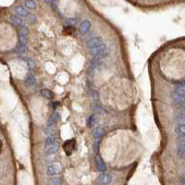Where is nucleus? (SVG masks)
Instances as JSON below:
<instances>
[{"label": "nucleus", "mask_w": 185, "mask_h": 185, "mask_svg": "<svg viewBox=\"0 0 185 185\" xmlns=\"http://www.w3.org/2000/svg\"><path fill=\"white\" fill-rule=\"evenodd\" d=\"M104 132H105V129L103 127H98L92 131V135H93V137L95 139H100V138H101L102 136H103Z\"/></svg>", "instance_id": "nucleus-10"}, {"label": "nucleus", "mask_w": 185, "mask_h": 185, "mask_svg": "<svg viewBox=\"0 0 185 185\" xmlns=\"http://www.w3.org/2000/svg\"><path fill=\"white\" fill-rule=\"evenodd\" d=\"M60 120V114L59 113H54L50 118L49 119V122H47V127H52L53 125H55L56 123Z\"/></svg>", "instance_id": "nucleus-12"}, {"label": "nucleus", "mask_w": 185, "mask_h": 185, "mask_svg": "<svg viewBox=\"0 0 185 185\" xmlns=\"http://www.w3.org/2000/svg\"><path fill=\"white\" fill-rule=\"evenodd\" d=\"M111 181H112V176L109 173L102 172L99 176V181L102 184H108L111 182Z\"/></svg>", "instance_id": "nucleus-5"}, {"label": "nucleus", "mask_w": 185, "mask_h": 185, "mask_svg": "<svg viewBox=\"0 0 185 185\" xmlns=\"http://www.w3.org/2000/svg\"><path fill=\"white\" fill-rule=\"evenodd\" d=\"M57 141V139H56V137L55 136H47V138L46 139L45 141V146H47V145H51L53 144V143H55Z\"/></svg>", "instance_id": "nucleus-15"}, {"label": "nucleus", "mask_w": 185, "mask_h": 185, "mask_svg": "<svg viewBox=\"0 0 185 185\" xmlns=\"http://www.w3.org/2000/svg\"><path fill=\"white\" fill-rule=\"evenodd\" d=\"M98 185H100V184H98Z\"/></svg>", "instance_id": "nucleus-27"}, {"label": "nucleus", "mask_w": 185, "mask_h": 185, "mask_svg": "<svg viewBox=\"0 0 185 185\" xmlns=\"http://www.w3.org/2000/svg\"><path fill=\"white\" fill-rule=\"evenodd\" d=\"M60 172V166L57 165V164H54L47 168V173L50 176H55Z\"/></svg>", "instance_id": "nucleus-4"}, {"label": "nucleus", "mask_w": 185, "mask_h": 185, "mask_svg": "<svg viewBox=\"0 0 185 185\" xmlns=\"http://www.w3.org/2000/svg\"><path fill=\"white\" fill-rule=\"evenodd\" d=\"M101 43V36H96V37H93L91 39H90L87 42V47L88 49H92V47L98 46L99 44Z\"/></svg>", "instance_id": "nucleus-6"}, {"label": "nucleus", "mask_w": 185, "mask_h": 185, "mask_svg": "<svg viewBox=\"0 0 185 185\" xmlns=\"http://www.w3.org/2000/svg\"><path fill=\"white\" fill-rule=\"evenodd\" d=\"M63 184V179L60 177L52 178L49 181H47V185H61Z\"/></svg>", "instance_id": "nucleus-14"}, {"label": "nucleus", "mask_w": 185, "mask_h": 185, "mask_svg": "<svg viewBox=\"0 0 185 185\" xmlns=\"http://www.w3.org/2000/svg\"><path fill=\"white\" fill-rule=\"evenodd\" d=\"M25 6L26 8H28L29 9H36V3L33 0H26L25 1Z\"/></svg>", "instance_id": "nucleus-19"}, {"label": "nucleus", "mask_w": 185, "mask_h": 185, "mask_svg": "<svg viewBox=\"0 0 185 185\" xmlns=\"http://www.w3.org/2000/svg\"><path fill=\"white\" fill-rule=\"evenodd\" d=\"M175 131L177 134L180 135H185V125H181V126H178L175 129Z\"/></svg>", "instance_id": "nucleus-18"}, {"label": "nucleus", "mask_w": 185, "mask_h": 185, "mask_svg": "<svg viewBox=\"0 0 185 185\" xmlns=\"http://www.w3.org/2000/svg\"><path fill=\"white\" fill-rule=\"evenodd\" d=\"M87 124V127H92L94 126V124H95V116H94L93 114L90 115V117H88Z\"/></svg>", "instance_id": "nucleus-22"}, {"label": "nucleus", "mask_w": 185, "mask_h": 185, "mask_svg": "<svg viewBox=\"0 0 185 185\" xmlns=\"http://www.w3.org/2000/svg\"><path fill=\"white\" fill-rule=\"evenodd\" d=\"M14 11L16 12V14L19 15L20 17H26V16H28V11H27L23 8V7H22V6H17V7H15Z\"/></svg>", "instance_id": "nucleus-11"}, {"label": "nucleus", "mask_w": 185, "mask_h": 185, "mask_svg": "<svg viewBox=\"0 0 185 185\" xmlns=\"http://www.w3.org/2000/svg\"><path fill=\"white\" fill-rule=\"evenodd\" d=\"M40 93H41V95H42L44 98L49 99V100H51L54 97L53 92L51 90H47V88H43V90H41Z\"/></svg>", "instance_id": "nucleus-13"}, {"label": "nucleus", "mask_w": 185, "mask_h": 185, "mask_svg": "<svg viewBox=\"0 0 185 185\" xmlns=\"http://www.w3.org/2000/svg\"><path fill=\"white\" fill-rule=\"evenodd\" d=\"M44 134L47 136H51L54 134V129L52 127H47V128L44 129Z\"/></svg>", "instance_id": "nucleus-24"}, {"label": "nucleus", "mask_w": 185, "mask_h": 185, "mask_svg": "<svg viewBox=\"0 0 185 185\" xmlns=\"http://www.w3.org/2000/svg\"><path fill=\"white\" fill-rule=\"evenodd\" d=\"M90 23L88 22V20H84V22H82L80 26H79V31L82 35H84V34H87L88 31L90 29Z\"/></svg>", "instance_id": "nucleus-7"}, {"label": "nucleus", "mask_w": 185, "mask_h": 185, "mask_svg": "<svg viewBox=\"0 0 185 185\" xmlns=\"http://www.w3.org/2000/svg\"><path fill=\"white\" fill-rule=\"evenodd\" d=\"M90 53L96 57L103 58L108 55L109 50H108V47H107L106 44L101 43L98 46H96V47H92V49H90Z\"/></svg>", "instance_id": "nucleus-1"}, {"label": "nucleus", "mask_w": 185, "mask_h": 185, "mask_svg": "<svg viewBox=\"0 0 185 185\" xmlns=\"http://www.w3.org/2000/svg\"><path fill=\"white\" fill-rule=\"evenodd\" d=\"M28 33H29V31H28V29H27L25 26L22 25V26L19 27V35L27 36V35H28Z\"/></svg>", "instance_id": "nucleus-20"}, {"label": "nucleus", "mask_w": 185, "mask_h": 185, "mask_svg": "<svg viewBox=\"0 0 185 185\" xmlns=\"http://www.w3.org/2000/svg\"><path fill=\"white\" fill-rule=\"evenodd\" d=\"M50 1V0H47V2H49Z\"/></svg>", "instance_id": "nucleus-26"}, {"label": "nucleus", "mask_w": 185, "mask_h": 185, "mask_svg": "<svg viewBox=\"0 0 185 185\" xmlns=\"http://www.w3.org/2000/svg\"><path fill=\"white\" fill-rule=\"evenodd\" d=\"M75 149V140L71 139L63 143V151L66 155H71Z\"/></svg>", "instance_id": "nucleus-2"}, {"label": "nucleus", "mask_w": 185, "mask_h": 185, "mask_svg": "<svg viewBox=\"0 0 185 185\" xmlns=\"http://www.w3.org/2000/svg\"><path fill=\"white\" fill-rule=\"evenodd\" d=\"M59 147H60V144L56 141L55 143H53V144H51V145L46 146V153L47 154H55L57 151L59 150Z\"/></svg>", "instance_id": "nucleus-9"}, {"label": "nucleus", "mask_w": 185, "mask_h": 185, "mask_svg": "<svg viewBox=\"0 0 185 185\" xmlns=\"http://www.w3.org/2000/svg\"><path fill=\"white\" fill-rule=\"evenodd\" d=\"M25 83L28 86H32V85H34L36 83V79H35V77L33 76V75H29V76L25 79Z\"/></svg>", "instance_id": "nucleus-21"}, {"label": "nucleus", "mask_w": 185, "mask_h": 185, "mask_svg": "<svg viewBox=\"0 0 185 185\" xmlns=\"http://www.w3.org/2000/svg\"><path fill=\"white\" fill-rule=\"evenodd\" d=\"M74 32V29L73 26H66L63 30V34H65V35H72Z\"/></svg>", "instance_id": "nucleus-23"}, {"label": "nucleus", "mask_w": 185, "mask_h": 185, "mask_svg": "<svg viewBox=\"0 0 185 185\" xmlns=\"http://www.w3.org/2000/svg\"><path fill=\"white\" fill-rule=\"evenodd\" d=\"M171 96H172L173 100L177 102V103L182 104V103H184V102H185V97L182 94H180L179 92L173 91L172 93H171Z\"/></svg>", "instance_id": "nucleus-8"}, {"label": "nucleus", "mask_w": 185, "mask_h": 185, "mask_svg": "<svg viewBox=\"0 0 185 185\" xmlns=\"http://www.w3.org/2000/svg\"><path fill=\"white\" fill-rule=\"evenodd\" d=\"M10 20L12 22V23L13 24H15L16 26H22L23 25V20H20L19 17H17V16H11L10 17Z\"/></svg>", "instance_id": "nucleus-16"}, {"label": "nucleus", "mask_w": 185, "mask_h": 185, "mask_svg": "<svg viewBox=\"0 0 185 185\" xmlns=\"http://www.w3.org/2000/svg\"><path fill=\"white\" fill-rule=\"evenodd\" d=\"M26 45H23V44H20V43H19V45L16 47V49H15V51L17 52V53H23V52H25L26 51Z\"/></svg>", "instance_id": "nucleus-17"}, {"label": "nucleus", "mask_w": 185, "mask_h": 185, "mask_svg": "<svg viewBox=\"0 0 185 185\" xmlns=\"http://www.w3.org/2000/svg\"><path fill=\"white\" fill-rule=\"evenodd\" d=\"M1 149H2V142L0 141V152H1Z\"/></svg>", "instance_id": "nucleus-25"}, {"label": "nucleus", "mask_w": 185, "mask_h": 185, "mask_svg": "<svg viewBox=\"0 0 185 185\" xmlns=\"http://www.w3.org/2000/svg\"><path fill=\"white\" fill-rule=\"evenodd\" d=\"M95 165H96V168H97V169L99 171H101V172H105V171L107 170L106 164L104 163V161L102 160V158H101L100 155H96Z\"/></svg>", "instance_id": "nucleus-3"}]
</instances>
